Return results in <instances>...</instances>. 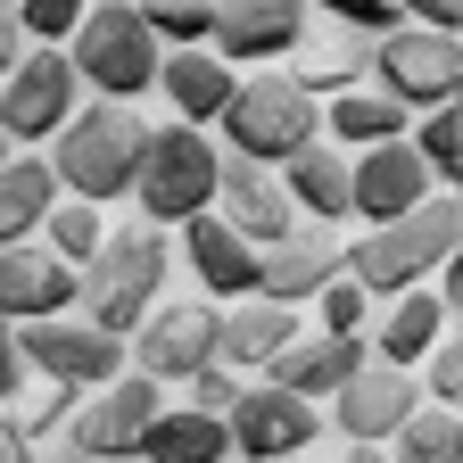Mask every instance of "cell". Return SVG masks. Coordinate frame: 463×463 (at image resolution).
I'll use <instances>...</instances> for the list:
<instances>
[{"mask_svg":"<svg viewBox=\"0 0 463 463\" xmlns=\"http://www.w3.org/2000/svg\"><path fill=\"white\" fill-rule=\"evenodd\" d=\"M83 9H91V0H17V17H25L33 42H67L83 25Z\"/></svg>","mask_w":463,"mask_h":463,"instance_id":"cell-36","label":"cell"},{"mask_svg":"<svg viewBox=\"0 0 463 463\" xmlns=\"http://www.w3.org/2000/svg\"><path fill=\"white\" fill-rule=\"evenodd\" d=\"M455 33H463V25H455Z\"/></svg>","mask_w":463,"mask_h":463,"instance_id":"cell-46","label":"cell"},{"mask_svg":"<svg viewBox=\"0 0 463 463\" xmlns=\"http://www.w3.org/2000/svg\"><path fill=\"white\" fill-rule=\"evenodd\" d=\"M223 141L265 157V165H281L289 149L323 141V99L298 75H241V91H232V108H223Z\"/></svg>","mask_w":463,"mask_h":463,"instance_id":"cell-6","label":"cell"},{"mask_svg":"<svg viewBox=\"0 0 463 463\" xmlns=\"http://www.w3.org/2000/svg\"><path fill=\"white\" fill-rule=\"evenodd\" d=\"M183 265H191V281L207 289V298H223V307L249 298V289H265V241H249L223 207H207V215L183 223Z\"/></svg>","mask_w":463,"mask_h":463,"instance_id":"cell-14","label":"cell"},{"mask_svg":"<svg viewBox=\"0 0 463 463\" xmlns=\"http://www.w3.org/2000/svg\"><path fill=\"white\" fill-rule=\"evenodd\" d=\"M232 447V414H215V405H165V414L149 422L141 455H174V463H199V455H223Z\"/></svg>","mask_w":463,"mask_h":463,"instance_id":"cell-27","label":"cell"},{"mask_svg":"<svg viewBox=\"0 0 463 463\" xmlns=\"http://www.w3.org/2000/svg\"><path fill=\"white\" fill-rule=\"evenodd\" d=\"M157 91L174 99V116H191V125H223V108H232V91H241V75H232V58H223L215 42H183V50H165Z\"/></svg>","mask_w":463,"mask_h":463,"instance_id":"cell-20","label":"cell"},{"mask_svg":"<svg viewBox=\"0 0 463 463\" xmlns=\"http://www.w3.org/2000/svg\"><path fill=\"white\" fill-rule=\"evenodd\" d=\"M422 389H430V397H447V405L463 397V331H455V323L439 331V347L422 356Z\"/></svg>","mask_w":463,"mask_h":463,"instance_id":"cell-35","label":"cell"},{"mask_svg":"<svg viewBox=\"0 0 463 463\" xmlns=\"http://www.w3.org/2000/svg\"><path fill=\"white\" fill-rule=\"evenodd\" d=\"M58 191H67V183H58L50 157H9V165H0V249H9V241H33L42 215L58 207Z\"/></svg>","mask_w":463,"mask_h":463,"instance_id":"cell-26","label":"cell"},{"mask_svg":"<svg viewBox=\"0 0 463 463\" xmlns=\"http://www.w3.org/2000/svg\"><path fill=\"white\" fill-rule=\"evenodd\" d=\"M0 455H25V430H17V414L0 405Z\"/></svg>","mask_w":463,"mask_h":463,"instance_id":"cell-42","label":"cell"},{"mask_svg":"<svg viewBox=\"0 0 463 463\" xmlns=\"http://www.w3.org/2000/svg\"><path fill=\"white\" fill-rule=\"evenodd\" d=\"M215 207L249 232V241H281V232H298V199H289V183H281V165H265V157H249V149H232L223 157V183H215Z\"/></svg>","mask_w":463,"mask_h":463,"instance_id":"cell-18","label":"cell"},{"mask_svg":"<svg viewBox=\"0 0 463 463\" xmlns=\"http://www.w3.org/2000/svg\"><path fill=\"white\" fill-rule=\"evenodd\" d=\"M141 157H149V125L133 116V99H99L91 91V108H75L67 125H58V141H50V165H58V183H67L75 199H133V183H141Z\"/></svg>","mask_w":463,"mask_h":463,"instance_id":"cell-1","label":"cell"},{"mask_svg":"<svg viewBox=\"0 0 463 463\" xmlns=\"http://www.w3.org/2000/svg\"><path fill=\"white\" fill-rule=\"evenodd\" d=\"M405 17H414V25H463V0H405Z\"/></svg>","mask_w":463,"mask_h":463,"instance_id":"cell-40","label":"cell"},{"mask_svg":"<svg viewBox=\"0 0 463 463\" xmlns=\"http://www.w3.org/2000/svg\"><path fill=\"white\" fill-rule=\"evenodd\" d=\"M422 397H430V389L414 381V364L364 356L356 373H347V381L331 389V422H339V439H347V447H389Z\"/></svg>","mask_w":463,"mask_h":463,"instance_id":"cell-12","label":"cell"},{"mask_svg":"<svg viewBox=\"0 0 463 463\" xmlns=\"http://www.w3.org/2000/svg\"><path fill=\"white\" fill-rule=\"evenodd\" d=\"M430 191H439V165L414 149V133L356 149V223H389L405 207H422Z\"/></svg>","mask_w":463,"mask_h":463,"instance_id":"cell-16","label":"cell"},{"mask_svg":"<svg viewBox=\"0 0 463 463\" xmlns=\"http://www.w3.org/2000/svg\"><path fill=\"white\" fill-rule=\"evenodd\" d=\"M405 463H447V455H463V430H455V405L447 397H422L414 414H405V430L389 439Z\"/></svg>","mask_w":463,"mask_h":463,"instance_id":"cell-30","label":"cell"},{"mask_svg":"<svg viewBox=\"0 0 463 463\" xmlns=\"http://www.w3.org/2000/svg\"><path fill=\"white\" fill-rule=\"evenodd\" d=\"M157 414H165V381L141 373V364H125L116 381L83 389L75 422H67V455H141V439H149Z\"/></svg>","mask_w":463,"mask_h":463,"instance_id":"cell-8","label":"cell"},{"mask_svg":"<svg viewBox=\"0 0 463 463\" xmlns=\"http://www.w3.org/2000/svg\"><path fill=\"white\" fill-rule=\"evenodd\" d=\"M339 273H347V249H339V232L315 223V215L265 249V289H273V298H289V307H315L323 281H339Z\"/></svg>","mask_w":463,"mask_h":463,"instance_id":"cell-19","label":"cell"},{"mask_svg":"<svg viewBox=\"0 0 463 463\" xmlns=\"http://www.w3.org/2000/svg\"><path fill=\"white\" fill-rule=\"evenodd\" d=\"M281 183H289V199H298V215H315V223H347L356 215V165L331 149V133L307 141V149H289Z\"/></svg>","mask_w":463,"mask_h":463,"instance_id":"cell-22","label":"cell"},{"mask_svg":"<svg viewBox=\"0 0 463 463\" xmlns=\"http://www.w3.org/2000/svg\"><path fill=\"white\" fill-rule=\"evenodd\" d=\"M373 33H347V42H323V50H289V75H298L315 99H339V91H356L364 75H373V50H364Z\"/></svg>","mask_w":463,"mask_h":463,"instance_id":"cell-28","label":"cell"},{"mask_svg":"<svg viewBox=\"0 0 463 463\" xmlns=\"http://www.w3.org/2000/svg\"><path fill=\"white\" fill-rule=\"evenodd\" d=\"M17 381H25V339H17V323L0 315V405L17 397Z\"/></svg>","mask_w":463,"mask_h":463,"instance_id":"cell-38","label":"cell"},{"mask_svg":"<svg viewBox=\"0 0 463 463\" xmlns=\"http://www.w3.org/2000/svg\"><path fill=\"white\" fill-rule=\"evenodd\" d=\"M298 339V307L273 298V289H249V298L223 307V364L241 373H273V356Z\"/></svg>","mask_w":463,"mask_h":463,"instance_id":"cell-21","label":"cell"},{"mask_svg":"<svg viewBox=\"0 0 463 463\" xmlns=\"http://www.w3.org/2000/svg\"><path fill=\"white\" fill-rule=\"evenodd\" d=\"M455 430H463V397H455Z\"/></svg>","mask_w":463,"mask_h":463,"instance_id":"cell-45","label":"cell"},{"mask_svg":"<svg viewBox=\"0 0 463 463\" xmlns=\"http://www.w3.org/2000/svg\"><path fill=\"white\" fill-rule=\"evenodd\" d=\"M439 183H447V191H455V199H463V157H455V165H447V174H439Z\"/></svg>","mask_w":463,"mask_h":463,"instance_id":"cell-43","label":"cell"},{"mask_svg":"<svg viewBox=\"0 0 463 463\" xmlns=\"http://www.w3.org/2000/svg\"><path fill=\"white\" fill-rule=\"evenodd\" d=\"M315 315H323V331H373V281H356V273L323 281Z\"/></svg>","mask_w":463,"mask_h":463,"instance_id":"cell-33","label":"cell"},{"mask_svg":"<svg viewBox=\"0 0 463 463\" xmlns=\"http://www.w3.org/2000/svg\"><path fill=\"white\" fill-rule=\"evenodd\" d=\"M141 17L157 25L165 50H183V42H215V0H141Z\"/></svg>","mask_w":463,"mask_h":463,"instance_id":"cell-32","label":"cell"},{"mask_svg":"<svg viewBox=\"0 0 463 463\" xmlns=\"http://www.w3.org/2000/svg\"><path fill=\"white\" fill-rule=\"evenodd\" d=\"M373 83L381 91H397L405 108H447V99H463V33H447V25H389V33H373Z\"/></svg>","mask_w":463,"mask_h":463,"instance_id":"cell-7","label":"cell"},{"mask_svg":"<svg viewBox=\"0 0 463 463\" xmlns=\"http://www.w3.org/2000/svg\"><path fill=\"white\" fill-rule=\"evenodd\" d=\"M439 331H447V289H397L389 298V315L373 323V356H389V364H422L430 347H439Z\"/></svg>","mask_w":463,"mask_h":463,"instance_id":"cell-24","label":"cell"},{"mask_svg":"<svg viewBox=\"0 0 463 463\" xmlns=\"http://www.w3.org/2000/svg\"><path fill=\"white\" fill-rule=\"evenodd\" d=\"M215 183H223V149L174 116V125H149V157H141V183H133V207L149 223H191L215 207Z\"/></svg>","mask_w":463,"mask_h":463,"instance_id":"cell-4","label":"cell"},{"mask_svg":"<svg viewBox=\"0 0 463 463\" xmlns=\"http://www.w3.org/2000/svg\"><path fill=\"white\" fill-rule=\"evenodd\" d=\"M364 364V331H298L273 356V381H289V389H307V397H323L331 405V389Z\"/></svg>","mask_w":463,"mask_h":463,"instance_id":"cell-23","label":"cell"},{"mask_svg":"<svg viewBox=\"0 0 463 463\" xmlns=\"http://www.w3.org/2000/svg\"><path fill=\"white\" fill-rule=\"evenodd\" d=\"M157 281H165V223H125V232H108L99 257L83 265V315L108 323V331H125L157 307Z\"/></svg>","mask_w":463,"mask_h":463,"instance_id":"cell-5","label":"cell"},{"mask_svg":"<svg viewBox=\"0 0 463 463\" xmlns=\"http://www.w3.org/2000/svg\"><path fill=\"white\" fill-rule=\"evenodd\" d=\"M414 149H422L439 174L463 157V99H447V108H422V125H414Z\"/></svg>","mask_w":463,"mask_h":463,"instance_id":"cell-34","label":"cell"},{"mask_svg":"<svg viewBox=\"0 0 463 463\" xmlns=\"http://www.w3.org/2000/svg\"><path fill=\"white\" fill-rule=\"evenodd\" d=\"M215 356H223V315H215V298H157L133 323V364L157 373V381H191Z\"/></svg>","mask_w":463,"mask_h":463,"instance_id":"cell-11","label":"cell"},{"mask_svg":"<svg viewBox=\"0 0 463 463\" xmlns=\"http://www.w3.org/2000/svg\"><path fill=\"white\" fill-rule=\"evenodd\" d=\"M9 157H17V133H9V125H0V165H9Z\"/></svg>","mask_w":463,"mask_h":463,"instance_id":"cell-44","label":"cell"},{"mask_svg":"<svg viewBox=\"0 0 463 463\" xmlns=\"http://www.w3.org/2000/svg\"><path fill=\"white\" fill-rule=\"evenodd\" d=\"M25 58V17H17V0H0V75H9Z\"/></svg>","mask_w":463,"mask_h":463,"instance_id":"cell-39","label":"cell"},{"mask_svg":"<svg viewBox=\"0 0 463 463\" xmlns=\"http://www.w3.org/2000/svg\"><path fill=\"white\" fill-rule=\"evenodd\" d=\"M17 339H25V364H33V373L83 381V389H99V381H116V373L133 364V339L108 331V323H91L83 307H67V315H33V323H17Z\"/></svg>","mask_w":463,"mask_h":463,"instance_id":"cell-10","label":"cell"},{"mask_svg":"<svg viewBox=\"0 0 463 463\" xmlns=\"http://www.w3.org/2000/svg\"><path fill=\"white\" fill-rule=\"evenodd\" d=\"M307 9L315 0H215V50L232 67H273L307 42Z\"/></svg>","mask_w":463,"mask_h":463,"instance_id":"cell-17","label":"cell"},{"mask_svg":"<svg viewBox=\"0 0 463 463\" xmlns=\"http://www.w3.org/2000/svg\"><path fill=\"white\" fill-rule=\"evenodd\" d=\"M323 439V397L289 389V381H257L232 405V455H307Z\"/></svg>","mask_w":463,"mask_h":463,"instance_id":"cell-13","label":"cell"},{"mask_svg":"<svg viewBox=\"0 0 463 463\" xmlns=\"http://www.w3.org/2000/svg\"><path fill=\"white\" fill-rule=\"evenodd\" d=\"M439 289H447V307H463V232H455V249H447V265H439Z\"/></svg>","mask_w":463,"mask_h":463,"instance_id":"cell-41","label":"cell"},{"mask_svg":"<svg viewBox=\"0 0 463 463\" xmlns=\"http://www.w3.org/2000/svg\"><path fill=\"white\" fill-rule=\"evenodd\" d=\"M42 241L58 249V257H75V265H91L99 257V241H108V223H99V199H58L50 215H42Z\"/></svg>","mask_w":463,"mask_h":463,"instance_id":"cell-31","label":"cell"},{"mask_svg":"<svg viewBox=\"0 0 463 463\" xmlns=\"http://www.w3.org/2000/svg\"><path fill=\"white\" fill-rule=\"evenodd\" d=\"M75 405H83V381H58V373H42V389L9 397V414H17V430H25V447H42V439H67Z\"/></svg>","mask_w":463,"mask_h":463,"instance_id":"cell-29","label":"cell"},{"mask_svg":"<svg viewBox=\"0 0 463 463\" xmlns=\"http://www.w3.org/2000/svg\"><path fill=\"white\" fill-rule=\"evenodd\" d=\"M83 108V75H75V50L67 42H42L25 50L9 75H0V125L17 141H58V125Z\"/></svg>","mask_w":463,"mask_h":463,"instance_id":"cell-9","label":"cell"},{"mask_svg":"<svg viewBox=\"0 0 463 463\" xmlns=\"http://www.w3.org/2000/svg\"><path fill=\"white\" fill-rule=\"evenodd\" d=\"M323 133H331V141H356V149H373V141L414 133V108H405L397 91H381V83H356V91L323 99Z\"/></svg>","mask_w":463,"mask_h":463,"instance_id":"cell-25","label":"cell"},{"mask_svg":"<svg viewBox=\"0 0 463 463\" xmlns=\"http://www.w3.org/2000/svg\"><path fill=\"white\" fill-rule=\"evenodd\" d=\"M67 50H75L83 91H99V99H141V91H157V67H165L157 25L141 17V0H99V9H83Z\"/></svg>","mask_w":463,"mask_h":463,"instance_id":"cell-3","label":"cell"},{"mask_svg":"<svg viewBox=\"0 0 463 463\" xmlns=\"http://www.w3.org/2000/svg\"><path fill=\"white\" fill-rule=\"evenodd\" d=\"M455 232H463V199L439 183L422 207H405V215H389V223H364V241L347 249V273L373 281V298H397V289H414V281H430V273L447 265Z\"/></svg>","mask_w":463,"mask_h":463,"instance_id":"cell-2","label":"cell"},{"mask_svg":"<svg viewBox=\"0 0 463 463\" xmlns=\"http://www.w3.org/2000/svg\"><path fill=\"white\" fill-rule=\"evenodd\" d=\"M315 9H331L347 33H389V25H405V0H315Z\"/></svg>","mask_w":463,"mask_h":463,"instance_id":"cell-37","label":"cell"},{"mask_svg":"<svg viewBox=\"0 0 463 463\" xmlns=\"http://www.w3.org/2000/svg\"><path fill=\"white\" fill-rule=\"evenodd\" d=\"M83 307V265L58 257L50 241H9L0 249V315L33 323V315H67Z\"/></svg>","mask_w":463,"mask_h":463,"instance_id":"cell-15","label":"cell"}]
</instances>
